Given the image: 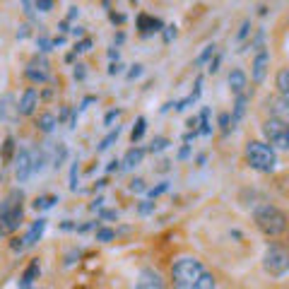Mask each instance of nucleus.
Segmentation results:
<instances>
[{
    "label": "nucleus",
    "mask_w": 289,
    "mask_h": 289,
    "mask_svg": "<svg viewBox=\"0 0 289 289\" xmlns=\"http://www.w3.org/2000/svg\"><path fill=\"white\" fill-rule=\"evenodd\" d=\"M205 268L198 258L183 256L171 265V280H174V289H198L200 280L205 277Z\"/></svg>",
    "instance_id": "nucleus-1"
},
{
    "label": "nucleus",
    "mask_w": 289,
    "mask_h": 289,
    "mask_svg": "<svg viewBox=\"0 0 289 289\" xmlns=\"http://www.w3.org/2000/svg\"><path fill=\"white\" fill-rule=\"evenodd\" d=\"M22 200H24L22 191H10L7 198L0 203V236L14 234L19 229V224L24 220Z\"/></svg>",
    "instance_id": "nucleus-2"
},
{
    "label": "nucleus",
    "mask_w": 289,
    "mask_h": 289,
    "mask_svg": "<svg viewBox=\"0 0 289 289\" xmlns=\"http://www.w3.org/2000/svg\"><path fill=\"white\" fill-rule=\"evenodd\" d=\"M246 162L251 169H256L261 174H270L277 166L275 147L268 142H261V140H251L246 142Z\"/></svg>",
    "instance_id": "nucleus-3"
},
{
    "label": "nucleus",
    "mask_w": 289,
    "mask_h": 289,
    "mask_svg": "<svg viewBox=\"0 0 289 289\" xmlns=\"http://www.w3.org/2000/svg\"><path fill=\"white\" fill-rule=\"evenodd\" d=\"M253 220L258 224L263 234L268 236H280L287 232V215L282 210H277L275 205H261L256 212H253Z\"/></svg>",
    "instance_id": "nucleus-4"
},
{
    "label": "nucleus",
    "mask_w": 289,
    "mask_h": 289,
    "mask_svg": "<svg viewBox=\"0 0 289 289\" xmlns=\"http://www.w3.org/2000/svg\"><path fill=\"white\" fill-rule=\"evenodd\" d=\"M263 268L273 277H282L289 273V251L280 244H270L263 256Z\"/></svg>",
    "instance_id": "nucleus-5"
},
{
    "label": "nucleus",
    "mask_w": 289,
    "mask_h": 289,
    "mask_svg": "<svg viewBox=\"0 0 289 289\" xmlns=\"http://www.w3.org/2000/svg\"><path fill=\"white\" fill-rule=\"evenodd\" d=\"M263 135L268 138V145L280 147V150H289V125L277 121V118H268L263 123Z\"/></svg>",
    "instance_id": "nucleus-6"
},
{
    "label": "nucleus",
    "mask_w": 289,
    "mask_h": 289,
    "mask_svg": "<svg viewBox=\"0 0 289 289\" xmlns=\"http://www.w3.org/2000/svg\"><path fill=\"white\" fill-rule=\"evenodd\" d=\"M14 176L19 183H24L34 176V169H31V150H19L14 157Z\"/></svg>",
    "instance_id": "nucleus-7"
},
{
    "label": "nucleus",
    "mask_w": 289,
    "mask_h": 289,
    "mask_svg": "<svg viewBox=\"0 0 289 289\" xmlns=\"http://www.w3.org/2000/svg\"><path fill=\"white\" fill-rule=\"evenodd\" d=\"M19 101L14 99V94H5L0 99V118L7 121V123H14L19 118Z\"/></svg>",
    "instance_id": "nucleus-8"
},
{
    "label": "nucleus",
    "mask_w": 289,
    "mask_h": 289,
    "mask_svg": "<svg viewBox=\"0 0 289 289\" xmlns=\"http://www.w3.org/2000/svg\"><path fill=\"white\" fill-rule=\"evenodd\" d=\"M24 75H27L31 82H46V80H48V60H46V58H34L27 65Z\"/></svg>",
    "instance_id": "nucleus-9"
},
{
    "label": "nucleus",
    "mask_w": 289,
    "mask_h": 289,
    "mask_svg": "<svg viewBox=\"0 0 289 289\" xmlns=\"http://www.w3.org/2000/svg\"><path fill=\"white\" fill-rule=\"evenodd\" d=\"M268 68H270V53L263 48V51H258L253 65H251V77H253V82L261 84L263 80H265V75H268Z\"/></svg>",
    "instance_id": "nucleus-10"
},
{
    "label": "nucleus",
    "mask_w": 289,
    "mask_h": 289,
    "mask_svg": "<svg viewBox=\"0 0 289 289\" xmlns=\"http://www.w3.org/2000/svg\"><path fill=\"white\" fill-rule=\"evenodd\" d=\"M135 289H166L164 285V277L159 275L157 270H142L138 277V285H135Z\"/></svg>",
    "instance_id": "nucleus-11"
},
{
    "label": "nucleus",
    "mask_w": 289,
    "mask_h": 289,
    "mask_svg": "<svg viewBox=\"0 0 289 289\" xmlns=\"http://www.w3.org/2000/svg\"><path fill=\"white\" fill-rule=\"evenodd\" d=\"M268 109H270V116H273V118H277V121H282V123L289 125V104L282 99V96L268 99Z\"/></svg>",
    "instance_id": "nucleus-12"
},
{
    "label": "nucleus",
    "mask_w": 289,
    "mask_h": 289,
    "mask_svg": "<svg viewBox=\"0 0 289 289\" xmlns=\"http://www.w3.org/2000/svg\"><path fill=\"white\" fill-rule=\"evenodd\" d=\"M36 101H39V92L34 87H29L27 92L22 94V99H19V113L22 116H31L34 109H36Z\"/></svg>",
    "instance_id": "nucleus-13"
},
{
    "label": "nucleus",
    "mask_w": 289,
    "mask_h": 289,
    "mask_svg": "<svg viewBox=\"0 0 289 289\" xmlns=\"http://www.w3.org/2000/svg\"><path fill=\"white\" fill-rule=\"evenodd\" d=\"M138 29L147 36L152 31H162L164 24H162V19H157V17H150V14H138Z\"/></svg>",
    "instance_id": "nucleus-14"
},
{
    "label": "nucleus",
    "mask_w": 289,
    "mask_h": 289,
    "mask_svg": "<svg viewBox=\"0 0 289 289\" xmlns=\"http://www.w3.org/2000/svg\"><path fill=\"white\" fill-rule=\"evenodd\" d=\"M48 152H51V166H53V169H60L63 162L68 159V147H65L63 142H58V145H48Z\"/></svg>",
    "instance_id": "nucleus-15"
},
{
    "label": "nucleus",
    "mask_w": 289,
    "mask_h": 289,
    "mask_svg": "<svg viewBox=\"0 0 289 289\" xmlns=\"http://www.w3.org/2000/svg\"><path fill=\"white\" fill-rule=\"evenodd\" d=\"M246 75H244V70H232L229 72V87H232V92H234L236 96L244 94L246 92Z\"/></svg>",
    "instance_id": "nucleus-16"
},
{
    "label": "nucleus",
    "mask_w": 289,
    "mask_h": 289,
    "mask_svg": "<svg viewBox=\"0 0 289 289\" xmlns=\"http://www.w3.org/2000/svg\"><path fill=\"white\" fill-rule=\"evenodd\" d=\"M43 229H46V220H43V217H39V220H36L34 224H31V227H29L27 236H24V244H27V246H34V244L41 239Z\"/></svg>",
    "instance_id": "nucleus-17"
},
{
    "label": "nucleus",
    "mask_w": 289,
    "mask_h": 289,
    "mask_svg": "<svg viewBox=\"0 0 289 289\" xmlns=\"http://www.w3.org/2000/svg\"><path fill=\"white\" fill-rule=\"evenodd\" d=\"M36 277H39V261H31V263H29V268L24 270L22 280H19V289L31 287V282H34Z\"/></svg>",
    "instance_id": "nucleus-18"
},
{
    "label": "nucleus",
    "mask_w": 289,
    "mask_h": 289,
    "mask_svg": "<svg viewBox=\"0 0 289 289\" xmlns=\"http://www.w3.org/2000/svg\"><path fill=\"white\" fill-rule=\"evenodd\" d=\"M142 157H145V150H140V147H133V150H128V154L123 157V169H135V166L142 162Z\"/></svg>",
    "instance_id": "nucleus-19"
},
{
    "label": "nucleus",
    "mask_w": 289,
    "mask_h": 289,
    "mask_svg": "<svg viewBox=\"0 0 289 289\" xmlns=\"http://www.w3.org/2000/svg\"><path fill=\"white\" fill-rule=\"evenodd\" d=\"M277 92H280V96L282 99H289V68H282L280 72H277Z\"/></svg>",
    "instance_id": "nucleus-20"
},
{
    "label": "nucleus",
    "mask_w": 289,
    "mask_h": 289,
    "mask_svg": "<svg viewBox=\"0 0 289 289\" xmlns=\"http://www.w3.org/2000/svg\"><path fill=\"white\" fill-rule=\"evenodd\" d=\"M246 106H248V94L244 92V94L236 96L234 111H232V121H234V123H239V121L244 118V113H246Z\"/></svg>",
    "instance_id": "nucleus-21"
},
{
    "label": "nucleus",
    "mask_w": 289,
    "mask_h": 289,
    "mask_svg": "<svg viewBox=\"0 0 289 289\" xmlns=\"http://www.w3.org/2000/svg\"><path fill=\"white\" fill-rule=\"evenodd\" d=\"M36 125H39V130H41V133H51L55 125H58V118H55L53 113H41V116H39V121H36Z\"/></svg>",
    "instance_id": "nucleus-22"
},
{
    "label": "nucleus",
    "mask_w": 289,
    "mask_h": 289,
    "mask_svg": "<svg viewBox=\"0 0 289 289\" xmlns=\"http://www.w3.org/2000/svg\"><path fill=\"white\" fill-rule=\"evenodd\" d=\"M200 135H212V123H210V109L200 111V128H198Z\"/></svg>",
    "instance_id": "nucleus-23"
},
{
    "label": "nucleus",
    "mask_w": 289,
    "mask_h": 289,
    "mask_svg": "<svg viewBox=\"0 0 289 289\" xmlns=\"http://www.w3.org/2000/svg\"><path fill=\"white\" fill-rule=\"evenodd\" d=\"M55 203H58V195H41V198L34 200V210H48V207H53Z\"/></svg>",
    "instance_id": "nucleus-24"
},
{
    "label": "nucleus",
    "mask_w": 289,
    "mask_h": 289,
    "mask_svg": "<svg viewBox=\"0 0 289 289\" xmlns=\"http://www.w3.org/2000/svg\"><path fill=\"white\" fill-rule=\"evenodd\" d=\"M145 128H147V121H145V118H138V121H135V125H133L130 140H133V142H140V140H142V135H145Z\"/></svg>",
    "instance_id": "nucleus-25"
},
{
    "label": "nucleus",
    "mask_w": 289,
    "mask_h": 289,
    "mask_svg": "<svg viewBox=\"0 0 289 289\" xmlns=\"http://www.w3.org/2000/svg\"><path fill=\"white\" fill-rule=\"evenodd\" d=\"M12 154H14V140L12 138H7L5 142H2V154H0V159L7 164L10 159H12Z\"/></svg>",
    "instance_id": "nucleus-26"
},
{
    "label": "nucleus",
    "mask_w": 289,
    "mask_h": 289,
    "mask_svg": "<svg viewBox=\"0 0 289 289\" xmlns=\"http://www.w3.org/2000/svg\"><path fill=\"white\" fill-rule=\"evenodd\" d=\"M118 135H121V128H118V125H116V130H111L109 135H106V138L101 140V145H99V152L109 150L111 145H113V142H116V140H118Z\"/></svg>",
    "instance_id": "nucleus-27"
},
{
    "label": "nucleus",
    "mask_w": 289,
    "mask_h": 289,
    "mask_svg": "<svg viewBox=\"0 0 289 289\" xmlns=\"http://www.w3.org/2000/svg\"><path fill=\"white\" fill-rule=\"evenodd\" d=\"M215 51H217V46H215V43H210V46H205V51H203V53H200L198 58H195V65H203V63H207V60H210V58L215 55Z\"/></svg>",
    "instance_id": "nucleus-28"
},
{
    "label": "nucleus",
    "mask_w": 289,
    "mask_h": 289,
    "mask_svg": "<svg viewBox=\"0 0 289 289\" xmlns=\"http://www.w3.org/2000/svg\"><path fill=\"white\" fill-rule=\"evenodd\" d=\"M166 147H169V140H166V138H154V140H152V145H150V152H152V154H157V152L166 150Z\"/></svg>",
    "instance_id": "nucleus-29"
},
{
    "label": "nucleus",
    "mask_w": 289,
    "mask_h": 289,
    "mask_svg": "<svg viewBox=\"0 0 289 289\" xmlns=\"http://www.w3.org/2000/svg\"><path fill=\"white\" fill-rule=\"evenodd\" d=\"M229 123H234V121H232V116H229V113H222V116H220V125H222V133H224V135H229V130L234 128V125H229Z\"/></svg>",
    "instance_id": "nucleus-30"
},
{
    "label": "nucleus",
    "mask_w": 289,
    "mask_h": 289,
    "mask_svg": "<svg viewBox=\"0 0 289 289\" xmlns=\"http://www.w3.org/2000/svg\"><path fill=\"white\" fill-rule=\"evenodd\" d=\"M36 46H39V51H41V53H46V51H51V46H53V41H51V39H48V36H39V39H36Z\"/></svg>",
    "instance_id": "nucleus-31"
},
{
    "label": "nucleus",
    "mask_w": 289,
    "mask_h": 289,
    "mask_svg": "<svg viewBox=\"0 0 289 289\" xmlns=\"http://www.w3.org/2000/svg\"><path fill=\"white\" fill-rule=\"evenodd\" d=\"M89 48H92V39H89V36H84L82 41L75 43V53H84V51H89Z\"/></svg>",
    "instance_id": "nucleus-32"
},
{
    "label": "nucleus",
    "mask_w": 289,
    "mask_h": 289,
    "mask_svg": "<svg viewBox=\"0 0 289 289\" xmlns=\"http://www.w3.org/2000/svg\"><path fill=\"white\" fill-rule=\"evenodd\" d=\"M113 229H99V232H96V241H104V244H109L111 239H113Z\"/></svg>",
    "instance_id": "nucleus-33"
},
{
    "label": "nucleus",
    "mask_w": 289,
    "mask_h": 289,
    "mask_svg": "<svg viewBox=\"0 0 289 289\" xmlns=\"http://www.w3.org/2000/svg\"><path fill=\"white\" fill-rule=\"evenodd\" d=\"M77 174H80V169H77V162H75L72 169H70V191H77Z\"/></svg>",
    "instance_id": "nucleus-34"
},
{
    "label": "nucleus",
    "mask_w": 289,
    "mask_h": 289,
    "mask_svg": "<svg viewBox=\"0 0 289 289\" xmlns=\"http://www.w3.org/2000/svg\"><path fill=\"white\" fill-rule=\"evenodd\" d=\"M162 31H164V41L166 43H171L174 39H176V24H169V27H164Z\"/></svg>",
    "instance_id": "nucleus-35"
},
{
    "label": "nucleus",
    "mask_w": 289,
    "mask_h": 289,
    "mask_svg": "<svg viewBox=\"0 0 289 289\" xmlns=\"http://www.w3.org/2000/svg\"><path fill=\"white\" fill-rule=\"evenodd\" d=\"M34 5H36V10H39V12H48V10L53 7V0H36Z\"/></svg>",
    "instance_id": "nucleus-36"
},
{
    "label": "nucleus",
    "mask_w": 289,
    "mask_h": 289,
    "mask_svg": "<svg viewBox=\"0 0 289 289\" xmlns=\"http://www.w3.org/2000/svg\"><path fill=\"white\" fill-rule=\"evenodd\" d=\"M138 212H140V215H150V212H154V203H150V200L140 203V205H138Z\"/></svg>",
    "instance_id": "nucleus-37"
},
{
    "label": "nucleus",
    "mask_w": 289,
    "mask_h": 289,
    "mask_svg": "<svg viewBox=\"0 0 289 289\" xmlns=\"http://www.w3.org/2000/svg\"><path fill=\"white\" fill-rule=\"evenodd\" d=\"M10 248H12V251H24V248H27V244H24V236H22V239H17V236H14L12 241H10Z\"/></svg>",
    "instance_id": "nucleus-38"
},
{
    "label": "nucleus",
    "mask_w": 289,
    "mask_h": 289,
    "mask_svg": "<svg viewBox=\"0 0 289 289\" xmlns=\"http://www.w3.org/2000/svg\"><path fill=\"white\" fill-rule=\"evenodd\" d=\"M130 191H133V193H142V191H145V181H142V179H133V181H130Z\"/></svg>",
    "instance_id": "nucleus-39"
},
{
    "label": "nucleus",
    "mask_w": 289,
    "mask_h": 289,
    "mask_svg": "<svg viewBox=\"0 0 289 289\" xmlns=\"http://www.w3.org/2000/svg\"><path fill=\"white\" fill-rule=\"evenodd\" d=\"M248 31H251V22H244V24H241V29H239V36H236V39H239V41H244V39H246L248 36Z\"/></svg>",
    "instance_id": "nucleus-40"
},
{
    "label": "nucleus",
    "mask_w": 289,
    "mask_h": 289,
    "mask_svg": "<svg viewBox=\"0 0 289 289\" xmlns=\"http://www.w3.org/2000/svg\"><path fill=\"white\" fill-rule=\"evenodd\" d=\"M169 191V183H159L157 188H152L150 191V198H157V195H162V193Z\"/></svg>",
    "instance_id": "nucleus-41"
},
{
    "label": "nucleus",
    "mask_w": 289,
    "mask_h": 289,
    "mask_svg": "<svg viewBox=\"0 0 289 289\" xmlns=\"http://www.w3.org/2000/svg\"><path fill=\"white\" fill-rule=\"evenodd\" d=\"M220 60H222V55L217 53L212 60H210V68H207V70H210V72H217V70H220Z\"/></svg>",
    "instance_id": "nucleus-42"
},
{
    "label": "nucleus",
    "mask_w": 289,
    "mask_h": 289,
    "mask_svg": "<svg viewBox=\"0 0 289 289\" xmlns=\"http://www.w3.org/2000/svg\"><path fill=\"white\" fill-rule=\"evenodd\" d=\"M118 116H121V111H109V113H106V118H104V123L111 125L116 118H118Z\"/></svg>",
    "instance_id": "nucleus-43"
},
{
    "label": "nucleus",
    "mask_w": 289,
    "mask_h": 289,
    "mask_svg": "<svg viewBox=\"0 0 289 289\" xmlns=\"http://www.w3.org/2000/svg\"><path fill=\"white\" fill-rule=\"evenodd\" d=\"M140 75H142V65H133V70L128 72V80H135Z\"/></svg>",
    "instance_id": "nucleus-44"
},
{
    "label": "nucleus",
    "mask_w": 289,
    "mask_h": 289,
    "mask_svg": "<svg viewBox=\"0 0 289 289\" xmlns=\"http://www.w3.org/2000/svg\"><path fill=\"white\" fill-rule=\"evenodd\" d=\"M101 220H118V212H116V210H104V212H101Z\"/></svg>",
    "instance_id": "nucleus-45"
},
{
    "label": "nucleus",
    "mask_w": 289,
    "mask_h": 289,
    "mask_svg": "<svg viewBox=\"0 0 289 289\" xmlns=\"http://www.w3.org/2000/svg\"><path fill=\"white\" fill-rule=\"evenodd\" d=\"M121 70H123V65H121V63H111V65H109V75H118Z\"/></svg>",
    "instance_id": "nucleus-46"
},
{
    "label": "nucleus",
    "mask_w": 289,
    "mask_h": 289,
    "mask_svg": "<svg viewBox=\"0 0 289 289\" xmlns=\"http://www.w3.org/2000/svg\"><path fill=\"white\" fill-rule=\"evenodd\" d=\"M27 36H29V27H27V24H22L19 31H17V39H27Z\"/></svg>",
    "instance_id": "nucleus-47"
},
{
    "label": "nucleus",
    "mask_w": 289,
    "mask_h": 289,
    "mask_svg": "<svg viewBox=\"0 0 289 289\" xmlns=\"http://www.w3.org/2000/svg\"><path fill=\"white\" fill-rule=\"evenodd\" d=\"M111 22H113V24H123V22H125V17H123V14L111 12Z\"/></svg>",
    "instance_id": "nucleus-48"
},
{
    "label": "nucleus",
    "mask_w": 289,
    "mask_h": 289,
    "mask_svg": "<svg viewBox=\"0 0 289 289\" xmlns=\"http://www.w3.org/2000/svg\"><path fill=\"white\" fill-rule=\"evenodd\" d=\"M118 169H121V162H118V159L109 162V166H106V171H118Z\"/></svg>",
    "instance_id": "nucleus-49"
},
{
    "label": "nucleus",
    "mask_w": 289,
    "mask_h": 289,
    "mask_svg": "<svg viewBox=\"0 0 289 289\" xmlns=\"http://www.w3.org/2000/svg\"><path fill=\"white\" fill-rule=\"evenodd\" d=\"M75 77H77V80L84 77V65H75Z\"/></svg>",
    "instance_id": "nucleus-50"
},
{
    "label": "nucleus",
    "mask_w": 289,
    "mask_h": 289,
    "mask_svg": "<svg viewBox=\"0 0 289 289\" xmlns=\"http://www.w3.org/2000/svg\"><path fill=\"white\" fill-rule=\"evenodd\" d=\"M70 31H72V34H75L77 39H80V36H84V29H82V27H72Z\"/></svg>",
    "instance_id": "nucleus-51"
},
{
    "label": "nucleus",
    "mask_w": 289,
    "mask_h": 289,
    "mask_svg": "<svg viewBox=\"0 0 289 289\" xmlns=\"http://www.w3.org/2000/svg\"><path fill=\"white\" fill-rule=\"evenodd\" d=\"M188 154H191V147H188V145H186V147H183V150L179 152V159H186V157H188Z\"/></svg>",
    "instance_id": "nucleus-52"
},
{
    "label": "nucleus",
    "mask_w": 289,
    "mask_h": 289,
    "mask_svg": "<svg viewBox=\"0 0 289 289\" xmlns=\"http://www.w3.org/2000/svg\"><path fill=\"white\" fill-rule=\"evenodd\" d=\"M77 14H80V10H77V7H70V12H68V19H75Z\"/></svg>",
    "instance_id": "nucleus-53"
},
{
    "label": "nucleus",
    "mask_w": 289,
    "mask_h": 289,
    "mask_svg": "<svg viewBox=\"0 0 289 289\" xmlns=\"http://www.w3.org/2000/svg\"><path fill=\"white\" fill-rule=\"evenodd\" d=\"M101 205H104V198H96L94 203H92V210H99Z\"/></svg>",
    "instance_id": "nucleus-54"
},
{
    "label": "nucleus",
    "mask_w": 289,
    "mask_h": 289,
    "mask_svg": "<svg viewBox=\"0 0 289 289\" xmlns=\"http://www.w3.org/2000/svg\"><path fill=\"white\" fill-rule=\"evenodd\" d=\"M65 43V36H55L53 39V46H63Z\"/></svg>",
    "instance_id": "nucleus-55"
},
{
    "label": "nucleus",
    "mask_w": 289,
    "mask_h": 289,
    "mask_svg": "<svg viewBox=\"0 0 289 289\" xmlns=\"http://www.w3.org/2000/svg\"><path fill=\"white\" fill-rule=\"evenodd\" d=\"M109 58H116V60H118V51H116V48H111V51H109Z\"/></svg>",
    "instance_id": "nucleus-56"
},
{
    "label": "nucleus",
    "mask_w": 289,
    "mask_h": 289,
    "mask_svg": "<svg viewBox=\"0 0 289 289\" xmlns=\"http://www.w3.org/2000/svg\"><path fill=\"white\" fill-rule=\"evenodd\" d=\"M22 2H24V7H27V10H29V0H22Z\"/></svg>",
    "instance_id": "nucleus-57"
},
{
    "label": "nucleus",
    "mask_w": 289,
    "mask_h": 289,
    "mask_svg": "<svg viewBox=\"0 0 289 289\" xmlns=\"http://www.w3.org/2000/svg\"><path fill=\"white\" fill-rule=\"evenodd\" d=\"M27 289H31V287H27Z\"/></svg>",
    "instance_id": "nucleus-58"
}]
</instances>
